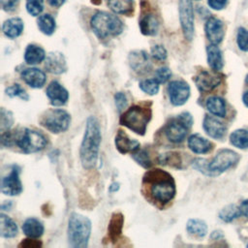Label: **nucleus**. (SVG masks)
Wrapping results in <instances>:
<instances>
[{"instance_id": "nucleus-1", "label": "nucleus", "mask_w": 248, "mask_h": 248, "mask_svg": "<svg viewBox=\"0 0 248 248\" xmlns=\"http://www.w3.org/2000/svg\"><path fill=\"white\" fill-rule=\"evenodd\" d=\"M143 188H147L149 199L158 205H165L173 200L176 188L172 176L162 170H148L142 180Z\"/></svg>"}, {"instance_id": "nucleus-2", "label": "nucleus", "mask_w": 248, "mask_h": 248, "mask_svg": "<svg viewBox=\"0 0 248 248\" xmlns=\"http://www.w3.org/2000/svg\"><path fill=\"white\" fill-rule=\"evenodd\" d=\"M101 140L102 134L99 121L95 116L91 115L86 119L85 130L79 148V158L84 169L91 170L95 167Z\"/></svg>"}, {"instance_id": "nucleus-3", "label": "nucleus", "mask_w": 248, "mask_h": 248, "mask_svg": "<svg viewBox=\"0 0 248 248\" xmlns=\"http://www.w3.org/2000/svg\"><path fill=\"white\" fill-rule=\"evenodd\" d=\"M152 117L151 108L147 105H134L127 108L120 116L119 123L134 133L143 136Z\"/></svg>"}, {"instance_id": "nucleus-4", "label": "nucleus", "mask_w": 248, "mask_h": 248, "mask_svg": "<svg viewBox=\"0 0 248 248\" xmlns=\"http://www.w3.org/2000/svg\"><path fill=\"white\" fill-rule=\"evenodd\" d=\"M91 227V221L86 216L77 212L72 213L69 218L67 231L70 246L75 248L87 247Z\"/></svg>"}, {"instance_id": "nucleus-5", "label": "nucleus", "mask_w": 248, "mask_h": 248, "mask_svg": "<svg viewBox=\"0 0 248 248\" xmlns=\"http://www.w3.org/2000/svg\"><path fill=\"white\" fill-rule=\"evenodd\" d=\"M91 28L100 39L117 36L123 31L122 21L114 15L107 12L96 13L90 20Z\"/></svg>"}, {"instance_id": "nucleus-6", "label": "nucleus", "mask_w": 248, "mask_h": 248, "mask_svg": "<svg viewBox=\"0 0 248 248\" xmlns=\"http://www.w3.org/2000/svg\"><path fill=\"white\" fill-rule=\"evenodd\" d=\"M193 125V117L187 112L183 111L176 117L170 119L164 128V133L167 139L173 143L181 142L185 140L188 131Z\"/></svg>"}, {"instance_id": "nucleus-7", "label": "nucleus", "mask_w": 248, "mask_h": 248, "mask_svg": "<svg viewBox=\"0 0 248 248\" xmlns=\"http://www.w3.org/2000/svg\"><path fill=\"white\" fill-rule=\"evenodd\" d=\"M40 124L52 134H60L70 127L71 115L64 109L51 108L42 114Z\"/></svg>"}, {"instance_id": "nucleus-8", "label": "nucleus", "mask_w": 248, "mask_h": 248, "mask_svg": "<svg viewBox=\"0 0 248 248\" xmlns=\"http://www.w3.org/2000/svg\"><path fill=\"white\" fill-rule=\"evenodd\" d=\"M16 143L24 153H35L43 150L46 145V139L41 133L24 129L16 138Z\"/></svg>"}, {"instance_id": "nucleus-9", "label": "nucleus", "mask_w": 248, "mask_h": 248, "mask_svg": "<svg viewBox=\"0 0 248 248\" xmlns=\"http://www.w3.org/2000/svg\"><path fill=\"white\" fill-rule=\"evenodd\" d=\"M238 154L231 149H221L207 165V175H218L236 164Z\"/></svg>"}, {"instance_id": "nucleus-10", "label": "nucleus", "mask_w": 248, "mask_h": 248, "mask_svg": "<svg viewBox=\"0 0 248 248\" xmlns=\"http://www.w3.org/2000/svg\"><path fill=\"white\" fill-rule=\"evenodd\" d=\"M179 20L185 39L191 41L194 37V11L190 0H179Z\"/></svg>"}, {"instance_id": "nucleus-11", "label": "nucleus", "mask_w": 248, "mask_h": 248, "mask_svg": "<svg viewBox=\"0 0 248 248\" xmlns=\"http://www.w3.org/2000/svg\"><path fill=\"white\" fill-rule=\"evenodd\" d=\"M22 183L19 178V169L13 166L10 172L1 179V192L7 196H17L22 192Z\"/></svg>"}, {"instance_id": "nucleus-12", "label": "nucleus", "mask_w": 248, "mask_h": 248, "mask_svg": "<svg viewBox=\"0 0 248 248\" xmlns=\"http://www.w3.org/2000/svg\"><path fill=\"white\" fill-rule=\"evenodd\" d=\"M168 94L173 106H182L190 97V86L184 80H172L168 85Z\"/></svg>"}, {"instance_id": "nucleus-13", "label": "nucleus", "mask_w": 248, "mask_h": 248, "mask_svg": "<svg viewBox=\"0 0 248 248\" xmlns=\"http://www.w3.org/2000/svg\"><path fill=\"white\" fill-rule=\"evenodd\" d=\"M195 83L201 92H208L221 83V75L203 70L195 77Z\"/></svg>"}, {"instance_id": "nucleus-14", "label": "nucleus", "mask_w": 248, "mask_h": 248, "mask_svg": "<svg viewBox=\"0 0 248 248\" xmlns=\"http://www.w3.org/2000/svg\"><path fill=\"white\" fill-rule=\"evenodd\" d=\"M46 94L50 104L54 107L64 106L69 99V93L67 89L56 80H52L47 85Z\"/></svg>"}, {"instance_id": "nucleus-15", "label": "nucleus", "mask_w": 248, "mask_h": 248, "mask_svg": "<svg viewBox=\"0 0 248 248\" xmlns=\"http://www.w3.org/2000/svg\"><path fill=\"white\" fill-rule=\"evenodd\" d=\"M205 35L208 41L213 45H218L222 42L225 34V28L223 22L214 16H210L204 26Z\"/></svg>"}, {"instance_id": "nucleus-16", "label": "nucleus", "mask_w": 248, "mask_h": 248, "mask_svg": "<svg viewBox=\"0 0 248 248\" xmlns=\"http://www.w3.org/2000/svg\"><path fill=\"white\" fill-rule=\"evenodd\" d=\"M114 143L117 150L122 154L134 153L140 149V145L137 140L130 139L128 135L122 130H118L115 136Z\"/></svg>"}, {"instance_id": "nucleus-17", "label": "nucleus", "mask_w": 248, "mask_h": 248, "mask_svg": "<svg viewBox=\"0 0 248 248\" xmlns=\"http://www.w3.org/2000/svg\"><path fill=\"white\" fill-rule=\"evenodd\" d=\"M45 67L47 72L55 75H60L67 70L66 59L61 52H49L46 58Z\"/></svg>"}, {"instance_id": "nucleus-18", "label": "nucleus", "mask_w": 248, "mask_h": 248, "mask_svg": "<svg viewBox=\"0 0 248 248\" xmlns=\"http://www.w3.org/2000/svg\"><path fill=\"white\" fill-rule=\"evenodd\" d=\"M202 127L209 137L216 140L222 139L225 136L226 130H227L224 123H222L220 120L210 115L204 116Z\"/></svg>"}, {"instance_id": "nucleus-19", "label": "nucleus", "mask_w": 248, "mask_h": 248, "mask_svg": "<svg viewBox=\"0 0 248 248\" xmlns=\"http://www.w3.org/2000/svg\"><path fill=\"white\" fill-rule=\"evenodd\" d=\"M21 78L32 88H42L46 80V74L37 68H27L21 72Z\"/></svg>"}, {"instance_id": "nucleus-20", "label": "nucleus", "mask_w": 248, "mask_h": 248, "mask_svg": "<svg viewBox=\"0 0 248 248\" xmlns=\"http://www.w3.org/2000/svg\"><path fill=\"white\" fill-rule=\"evenodd\" d=\"M131 68L138 73H145L150 69L149 56L143 50L132 51L129 55Z\"/></svg>"}, {"instance_id": "nucleus-21", "label": "nucleus", "mask_w": 248, "mask_h": 248, "mask_svg": "<svg viewBox=\"0 0 248 248\" xmlns=\"http://www.w3.org/2000/svg\"><path fill=\"white\" fill-rule=\"evenodd\" d=\"M124 226V216L121 212H113L108 226V237L112 242L115 243L120 235L122 234V230Z\"/></svg>"}, {"instance_id": "nucleus-22", "label": "nucleus", "mask_w": 248, "mask_h": 248, "mask_svg": "<svg viewBox=\"0 0 248 248\" xmlns=\"http://www.w3.org/2000/svg\"><path fill=\"white\" fill-rule=\"evenodd\" d=\"M187 144L190 150L196 154H204L212 149V143L199 134L191 135L188 138Z\"/></svg>"}, {"instance_id": "nucleus-23", "label": "nucleus", "mask_w": 248, "mask_h": 248, "mask_svg": "<svg viewBox=\"0 0 248 248\" xmlns=\"http://www.w3.org/2000/svg\"><path fill=\"white\" fill-rule=\"evenodd\" d=\"M44 231L45 228L43 223L39 219L34 217L27 218L22 224V232L28 237H40L44 233Z\"/></svg>"}, {"instance_id": "nucleus-24", "label": "nucleus", "mask_w": 248, "mask_h": 248, "mask_svg": "<svg viewBox=\"0 0 248 248\" xmlns=\"http://www.w3.org/2000/svg\"><path fill=\"white\" fill-rule=\"evenodd\" d=\"M23 21L19 17H12L7 19L2 25V31L10 39L18 37L23 31Z\"/></svg>"}, {"instance_id": "nucleus-25", "label": "nucleus", "mask_w": 248, "mask_h": 248, "mask_svg": "<svg viewBox=\"0 0 248 248\" xmlns=\"http://www.w3.org/2000/svg\"><path fill=\"white\" fill-rule=\"evenodd\" d=\"M140 29L143 35H156L159 29V22L157 17L152 14L144 15L140 20Z\"/></svg>"}, {"instance_id": "nucleus-26", "label": "nucleus", "mask_w": 248, "mask_h": 248, "mask_svg": "<svg viewBox=\"0 0 248 248\" xmlns=\"http://www.w3.org/2000/svg\"><path fill=\"white\" fill-rule=\"evenodd\" d=\"M206 53H207V63L209 67L213 71H220L223 68L224 62H223V56L220 48L217 46V45H209L206 47Z\"/></svg>"}, {"instance_id": "nucleus-27", "label": "nucleus", "mask_w": 248, "mask_h": 248, "mask_svg": "<svg viewBox=\"0 0 248 248\" xmlns=\"http://www.w3.org/2000/svg\"><path fill=\"white\" fill-rule=\"evenodd\" d=\"M18 232L16 223L4 213L0 214V234L4 238L15 237Z\"/></svg>"}, {"instance_id": "nucleus-28", "label": "nucleus", "mask_w": 248, "mask_h": 248, "mask_svg": "<svg viewBox=\"0 0 248 248\" xmlns=\"http://www.w3.org/2000/svg\"><path fill=\"white\" fill-rule=\"evenodd\" d=\"M46 58L45 50L36 45H28L24 51V60L29 65L41 63Z\"/></svg>"}, {"instance_id": "nucleus-29", "label": "nucleus", "mask_w": 248, "mask_h": 248, "mask_svg": "<svg viewBox=\"0 0 248 248\" xmlns=\"http://www.w3.org/2000/svg\"><path fill=\"white\" fill-rule=\"evenodd\" d=\"M108 6L115 14L130 16L135 10L133 0H108Z\"/></svg>"}, {"instance_id": "nucleus-30", "label": "nucleus", "mask_w": 248, "mask_h": 248, "mask_svg": "<svg viewBox=\"0 0 248 248\" xmlns=\"http://www.w3.org/2000/svg\"><path fill=\"white\" fill-rule=\"evenodd\" d=\"M205 107L207 110L212 113L213 115L219 116V117H225L226 115V104L225 101L218 97V96H212L209 97L206 100Z\"/></svg>"}, {"instance_id": "nucleus-31", "label": "nucleus", "mask_w": 248, "mask_h": 248, "mask_svg": "<svg viewBox=\"0 0 248 248\" xmlns=\"http://www.w3.org/2000/svg\"><path fill=\"white\" fill-rule=\"evenodd\" d=\"M186 231L189 234L202 238L207 232V226L201 219H189L186 224Z\"/></svg>"}, {"instance_id": "nucleus-32", "label": "nucleus", "mask_w": 248, "mask_h": 248, "mask_svg": "<svg viewBox=\"0 0 248 248\" xmlns=\"http://www.w3.org/2000/svg\"><path fill=\"white\" fill-rule=\"evenodd\" d=\"M37 22L40 31L46 35H51L55 30V20L48 14L40 16Z\"/></svg>"}, {"instance_id": "nucleus-33", "label": "nucleus", "mask_w": 248, "mask_h": 248, "mask_svg": "<svg viewBox=\"0 0 248 248\" xmlns=\"http://www.w3.org/2000/svg\"><path fill=\"white\" fill-rule=\"evenodd\" d=\"M230 140L238 148H248V130L239 129L232 132L230 136Z\"/></svg>"}, {"instance_id": "nucleus-34", "label": "nucleus", "mask_w": 248, "mask_h": 248, "mask_svg": "<svg viewBox=\"0 0 248 248\" xmlns=\"http://www.w3.org/2000/svg\"><path fill=\"white\" fill-rule=\"evenodd\" d=\"M158 162L164 166H170L171 168H176V169L181 168L180 167L181 159L177 152H167V153L161 154L158 157Z\"/></svg>"}, {"instance_id": "nucleus-35", "label": "nucleus", "mask_w": 248, "mask_h": 248, "mask_svg": "<svg viewBox=\"0 0 248 248\" xmlns=\"http://www.w3.org/2000/svg\"><path fill=\"white\" fill-rule=\"evenodd\" d=\"M240 215H241L240 208L234 204H229L225 206L223 209H221L219 213L220 219H222L225 222H231L233 219L239 217Z\"/></svg>"}, {"instance_id": "nucleus-36", "label": "nucleus", "mask_w": 248, "mask_h": 248, "mask_svg": "<svg viewBox=\"0 0 248 248\" xmlns=\"http://www.w3.org/2000/svg\"><path fill=\"white\" fill-rule=\"evenodd\" d=\"M159 84H160L159 81L154 78H147V79L141 80L139 86L140 90L143 91L144 93L148 95H155L159 91V87H160Z\"/></svg>"}, {"instance_id": "nucleus-37", "label": "nucleus", "mask_w": 248, "mask_h": 248, "mask_svg": "<svg viewBox=\"0 0 248 248\" xmlns=\"http://www.w3.org/2000/svg\"><path fill=\"white\" fill-rule=\"evenodd\" d=\"M14 123V116L13 113L6 109L5 108H1L0 111V129L1 132H6L9 131L10 128L13 126Z\"/></svg>"}, {"instance_id": "nucleus-38", "label": "nucleus", "mask_w": 248, "mask_h": 248, "mask_svg": "<svg viewBox=\"0 0 248 248\" xmlns=\"http://www.w3.org/2000/svg\"><path fill=\"white\" fill-rule=\"evenodd\" d=\"M5 92L11 98L18 97V98L22 99L23 101H28L29 100V95L27 94L25 89L22 86H20L19 84H17V83L16 84H13L11 86H8L5 89Z\"/></svg>"}, {"instance_id": "nucleus-39", "label": "nucleus", "mask_w": 248, "mask_h": 248, "mask_svg": "<svg viewBox=\"0 0 248 248\" xmlns=\"http://www.w3.org/2000/svg\"><path fill=\"white\" fill-rule=\"evenodd\" d=\"M133 158L134 160L139 164L140 165L141 167L145 168V169H148L152 166V163H151V160L149 158V155L147 153L146 150L144 149H141V150H137L136 152L133 153Z\"/></svg>"}, {"instance_id": "nucleus-40", "label": "nucleus", "mask_w": 248, "mask_h": 248, "mask_svg": "<svg viewBox=\"0 0 248 248\" xmlns=\"http://www.w3.org/2000/svg\"><path fill=\"white\" fill-rule=\"evenodd\" d=\"M26 10L33 16H39L44 10V0H26Z\"/></svg>"}, {"instance_id": "nucleus-41", "label": "nucleus", "mask_w": 248, "mask_h": 248, "mask_svg": "<svg viewBox=\"0 0 248 248\" xmlns=\"http://www.w3.org/2000/svg\"><path fill=\"white\" fill-rule=\"evenodd\" d=\"M236 42L238 47L243 51H248V31L243 28L239 27L236 36Z\"/></svg>"}, {"instance_id": "nucleus-42", "label": "nucleus", "mask_w": 248, "mask_h": 248, "mask_svg": "<svg viewBox=\"0 0 248 248\" xmlns=\"http://www.w3.org/2000/svg\"><path fill=\"white\" fill-rule=\"evenodd\" d=\"M171 77V72L168 67H161L157 69L155 72V78L159 81V83L167 82Z\"/></svg>"}, {"instance_id": "nucleus-43", "label": "nucleus", "mask_w": 248, "mask_h": 248, "mask_svg": "<svg viewBox=\"0 0 248 248\" xmlns=\"http://www.w3.org/2000/svg\"><path fill=\"white\" fill-rule=\"evenodd\" d=\"M151 55L153 58H155L158 61H163L167 58V50L166 48L161 45H155L151 47Z\"/></svg>"}, {"instance_id": "nucleus-44", "label": "nucleus", "mask_w": 248, "mask_h": 248, "mask_svg": "<svg viewBox=\"0 0 248 248\" xmlns=\"http://www.w3.org/2000/svg\"><path fill=\"white\" fill-rule=\"evenodd\" d=\"M114 101H115L116 108L119 112L123 111L125 109V108L127 107V104H128L127 97L123 92H117L114 95Z\"/></svg>"}, {"instance_id": "nucleus-45", "label": "nucleus", "mask_w": 248, "mask_h": 248, "mask_svg": "<svg viewBox=\"0 0 248 248\" xmlns=\"http://www.w3.org/2000/svg\"><path fill=\"white\" fill-rule=\"evenodd\" d=\"M19 0H1L2 9L6 12H13L18 6Z\"/></svg>"}, {"instance_id": "nucleus-46", "label": "nucleus", "mask_w": 248, "mask_h": 248, "mask_svg": "<svg viewBox=\"0 0 248 248\" xmlns=\"http://www.w3.org/2000/svg\"><path fill=\"white\" fill-rule=\"evenodd\" d=\"M19 247H27V248H37V247H41L42 246V242L36 239H32V237L30 238H26V239H22V241L18 244Z\"/></svg>"}, {"instance_id": "nucleus-47", "label": "nucleus", "mask_w": 248, "mask_h": 248, "mask_svg": "<svg viewBox=\"0 0 248 248\" xmlns=\"http://www.w3.org/2000/svg\"><path fill=\"white\" fill-rule=\"evenodd\" d=\"M207 3L213 10H222L226 7L228 0H207Z\"/></svg>"}, {"instance_id": "nucleus-48", "label": "nucleus", "mask_w": 248, "mask_h": 248, "mask_svg": "<svg viewBox=\"0 0 248 248\" xmlns=\"http://www.w3.org/2000/svg\"><path fill=\"white\" fill-rule=\"evenodd\" d=\"M240 208V211H241V214L244 215L245 217L248 218V200L246 201H243L239 206Z\"/></svg>"}, {"instance_id": "nucleus-49", "label": "nucleus", "mask_w": 248, "mask_h": 248, "mask_svg": "<svg viewBox=\"0 0 248 248\" xmlns=\"http://www.w3.org/2000/svg\"><path fill=\"white\" fill-rule=\"evenodd\" d=\"M47 2H48L49 5H51L52 7L58 8V7L62 6V4L65 2V0H47Z\"/></svg>"}, {"instance_id": "nucleus-50", "label": "nucleus", "mask_w": 248, "mask_h": 248, "mask_svg": "<svg viewBox=\"0 0 248 248\" xmlns=\"http://www.w3.org/2000/svg\"><path fill=\"white\" fill-rule=\"evenodd\" d=\"M221 237H223V233H222V232H220V231H215V232H213L211 233V235H210V238H211V239H219V238H221Z\"/></svg>"}, {"instance_id": "nucleus-51", "label": "nucleus", "mask_w": 248, "mask_h": 248, "mask_svg": "<svg viewBox=\"0 0 248 248\" xmlns=\"http://www.w3.org/2000/svg\"><path fill=\"white\" fill-rule=\"evenodd\" d=\"M12 204L13 203H12L11 201H7V202H5L1 204V208H2V210H10Z\"/></svg>"}, {"instance_id": "nucleus-52", "label": "nucleus", "mask_w": 248, "mask_h": 248, "mask_svg": "<svg viewBox=\"0 0 248 248\" xmlns=\"http://www.w3.org/2000/svg\"><path fill=\"white\" fill-rule=\"evenodd\" d=\"M118 189H119V183H117V182H113L109 186V191L110 192H116Z\"/></svg>"}, {"instance_id": "nucleus-53", "label": "nucleus", "mask_w": 248, "mask_h": 248, "mask_svg": "<svg viewBox=\"0 0 248 248\" xmlns=\"http://www.w3.org/2000/svg\"><path fill=\"white\" fill-rule=\"evenodd\" d=\"M242 100H243L244 105H245L246 107H248V91H247V92H245V93L243 94V96H242Z\"/></svg>"}, {"instance_id": "nucleus-54", "label": "nucleus", "mask_w": 248, "mask_h": 248, "mask_svg": "<svg viewBox=\"0 0 248 248\" xmlns=\"http://www.w3.org/2000/svg\"><path fill=\"white\" fill-rule=\"evenodd\" d=\"M245 81H246V83L248 84V75L246 76V78H245Z\"/></svg>"}]
</instances>
